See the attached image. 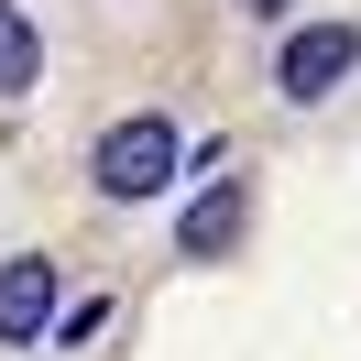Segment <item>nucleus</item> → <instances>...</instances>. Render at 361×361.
Returning a JSON list of instances; mask_svg holds the SVG:
<instances>
[{
  "mask_svg": "<svg viewBox=\"0 0 361 361\" xmlns=\"http://www.w3.org/2000/svg\"><path fill=\"white\" fill-rule=\"evenodd\" d=\"M176 164H186L176 121L132 110L121 132H99V197H110V208H132V197H164V186H176Z\"/></svg>",
  "mask_w": 361,
  "mask_h": 361,
  "instance_id": "nucleus-1",
  "label": "nucleus"
},
{
  "mask_svg": "<svg viewBox=\"0 0 361 361\" xmlns=\"http://www.w3.org/2000/svg\"><path fill=\"white\" fill-rule=\"evenodd\" d=\"M350 66H361V23H307V33L274 44V88L285 99H329Z\"/></svg>",
  "mask_w": 361,
  "mask_h": 361,
  "instance_id": "nucleus-2",
  "label": "nucleus"
},
{
  "mask_svg": "<svg viewBox=\"0 0 361 361\" xmlns=\"http://www.w3.org/2000/svg\"><path fill=\"white\" fill-rule=\"evenodd\" d=\"M176 241H186V252H230V241H241V197L219 186L208 208H186V230H176Z\"/></svg>",
  "mask_w": 361,
  "mask_h": 361,
  "instance_id": "nucleus-5",
  "label": "nucleus"
},
{
  "mask_svg": "<svg viewBox=\"0 0 361 361\" xmlns=\"http://www.w3.org/2000/svg\"><path fill=\"white\" fill-rule=\"evenodd\" d=\"M55 329V263H0V339H44Z\"/></svg>",
  "mask_w": 361,
  "mask_h": 361,
  "instance_id": "nucleus-3",
  "label": "nucleus"
},
{
  "mask_svg": "<svg viewBox=\"0 0 361 361\" xmlns=\"http://www.w3.org/2000/svg\"><path fill=\"white\" fill-rule=\"evenodd\" d=\"M33 77H44V33H33L23 11H11V0H0V99H23Z\"/></svg>",
  "mask_w": 361,
  "mask_h": 361,
  "instance_id": "nucleus-4",
  "label": "nucleus"
},
{
  "mask_svg": "<svg viewBox=\"0 0 361 361\" xmlns=\"http://www.w3.org/2000/svg\"><path fill=\"white\" fill-rule=\"evenodd\" d=\"M241 11H252V23H274V11H285V0H241Z\"/></svg>",
  "mask_w": 361,
  "mask_h": 361,
  "instance_id": "nucleus-6",
  "label": "nucleus"
}]
</instances>
